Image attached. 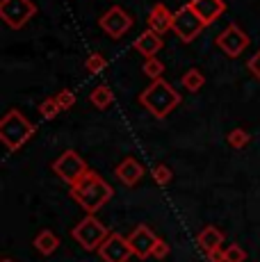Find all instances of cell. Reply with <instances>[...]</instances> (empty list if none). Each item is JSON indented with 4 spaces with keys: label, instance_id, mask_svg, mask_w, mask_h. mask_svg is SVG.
Instances as JSON below:
<instances>
[{
    "label": "cell",
    "instance_id": "16",
    "mask_svg": "<svg viewBox=\"0 0 260 262\" xmlns=\"http://www.w3.org/2000/svg\"><path fill=\"white\" fill-rule=\"evenodd\" d=\"M197 244L206 255L212 253V251H219L224 244V233L217 228V226H206V228L197 235Z\"/></svg>",
    "mask_w": 260,
    "mask_h": 262
},
{
    "label": "cell",
    "instance_id": "22",
    "mask_svg": "<svg viewBox=\"0 0 260 262\" xmlns=\"http://www.w3.org/2000/svg\"><path fill=\"white\" fill-rule=\"evenodd\" d=\"M59 112H62V107H59V103H57V98H55V96H51V98H44L41 103H39V114H41L44 119L53 121Z\"/></svg>",
    "mask_w": 260,
    "mask_h": 262
},
{
    "label": "cell",
    "instance_id": "6",
    "mask_svg": "<svg viewBox=\"0 0 260 262\" xmlns=\"http://www.w3.org/2000/svg\"><path fill=\"white\" fill-rule=\"evenodd\" d=\"M37 14V5L32 0H0V18L7 28L21 30Z\"/></svg>",
    "mask_w": 260,
    "mask_h": 262
},
{
    "label": "cell",
    "instance_id": "28",
    "mask_svg": "<svg viewBox=\"0 0 260 262\" xmlns=\"http://www.w3.org/2000/svg\"><path fill=\"white\" fill-rule=\"evenodd\" d=\"M247 69H249V73H251L253 78H258V80H260V50H258V53L247 62Z\"/></svg>",
    "mask_w": 260,
    "mask_h": 262
},
{
    "label": "cell",
    "instance_id": "27",
    "mask_svg": "<svg viewBox=\"0 0 260 262\" xmlns=\"http://www.w3.org/2000/svg\"><path fill=\"white\" fill-rule=\"evenodd\" d=\"M169 253H171V246H169L164 239H158L156 249H153V258H156V260H164Z\"/></svg>",
    "mask_w": 260,
    "mask_h": 262
},
{
    "label": "cell",
    "instance_id": "23",
    "mask_svg": "<svg viewBox=\"0 0 260 262\" xmlns=\"http://www.w3.org/2000/svg\"><path fill=\"white\" fill-rule=\"evenodd\" d=\"M151 176H153V180H156V185H160V187H167L174 178L171 169H169L167 164H156V167L151 169Z\"/></svg>",
    "mask_w": 260,
    "mask_h": 262
},
{
    "label": "cell",
    "instance_id": "11",
    "mask_svg": "<svg viewBox=\"0 0 260 262\" xmlns=\"http://www.w3.org/2000/svg\"><path fill=\"white\" fill-rule=\"evenodd\" d=\"M158 235L153 233L148 226L139 224L137 228L133 230V233L128 235V242H130V249H133V253L137 255L139 260H146V258H153V249H156L158 244Z\"/></svg>",
    "mask_w": 260,
    "mask_h": 262
},
{
    "label": "cell",
    "instance_id": "20",
    "mask_svg": "<svg viewBox=\"0 0 260 262\" xmlns=\"http://www.w3.org/2000/svg\"><path fill=\"white\" fill-rule=\"evenodd\" d=\"M142 73L146 75L148 80H160L164 75V62L162 59H158V57H146L144 59V64H142Z\"/></svg>",
    "mask_w": 260,
    "mask_h": 262
},
{
    "label": "cell",
    "instance_id": "18",
    "mask_svg": "<svg viewBox=\"0 0 260 262\" xmlns=\"http://www.w3.org/2000/svg\"><path fill=\"white\" fill-rule=\"evenodd\" d=\"M89 103H92L96 110H107L110 105L114 103L112 89H110L107 84H98V87H94L92 94H89Z\"/></svg>",
    "mask_w": 260,
    "mask_h": 262
},
{
    "label": "cell",
    "instance_id": "14",
    "mask_svg": "<svg viewBox=\"0 0 260 262\" xmlns=\"http://www.w3.org/2000/svg\"><path fill=\"white\" fill-rule=\"evenodd\" d=\"M171 25H174V12L167 5L156 3L151 7V12H148V30H153V32L164 37V34L171 30Z\"/></svg>",
    "mask_w": 260,
    "mask_h": 262
},
{
    "label": "cell",
    "instance_id": "13",
    "mask_svg": "<svg viewBox=\"0 0 260 262\" xmlns=\"http://www.w3.org/2000/svg\"><path fill=\"white\" fill-rule=\"evenodd\" d=\"M189 7L194 9V14L201 18L206 28L212 25L226 12V3H224V0H189Z\"/></svg>",
    "mask_w": 260,
    "mask_h": 262
},
{
    "label": "cell",
    "instance_id": "7",
    "mask_svg": "<svg viewBox=\"0 0 260 262\" xmlns=\"http://www.w3.org/2000/svg\"><path fill=\"white\" fill-rule=\"evenodd\" d=\"M206 28L203 25L201 18L194 14V9L187 5H183V7H178L176 12H174V25H171V32L176 34L178 39H181L183 43H192L194 39L201 34V30Z\"/></svg>",
    "mask_w": 260,
    "mask_h": 262
},
{
    "label": "cell",
    "instance_id": "4",
    "mask_svg": "<svg viewBox=\"0 0 260 262\" xmlns=\"http://www.w3.org/2000/svg\"><path fill=\"white\" fill-rule=\"evenodd\" d=\"M107 235H110L107 226H105L96 214H84L71 230V237L76 239L84 251H98L103 242L107 239Z\"/></svg>",
    "mask_w": 260,
    "mask_h": 262
},
{
    "label": "cell",
    "instance_id": "19",
    "mask_svg": "<svg viewBox=\"0 0 260 262\" xmlns=\"http://www.w3.org/2000/svg\"><path fill=\"white\" fill-rule=\"evenodd\" d=\"M183 87L187 89V92H201L203 84H206V75H203L201 69H189V71H185L183 75Z\"/></svg>",
    "mask_w": 260,
    "mask_h": 262
},
{
    "label": "cell",
    "instance_id": "24",
    "mask_svg": "<svg viewBox=\"0 0 260 262\" xmlns=\"http://www.w3.org/2000/svg\"><path fill=\"white\" fill-rule=\"evenodd\" d=\"M105 67H107V59H105L103 53H92L84 59V69H87L89 73H101Z\"/></svg>",
    "mask_w": 260,
    "mask_h": 262
},
{
    "label": "cell",
    "instance_id": "9",
    "mask_svg": "<svg viewBox=\"0 0 260 262\" xmlns=\"http://www.w3.org/2000/svg\"><path fill=\"white\" fill-rule=\"evenodd\" d=\"M133 23H135L133 16H130L123 7H119V5L110 7L107 12L98 18V25H101V30L107 34L110 39H121L123 34L133 28Z\"/></svg>",
    "mask_w": 260,
    "mask_h": 262
},
{
    "label": "cell",
    "instance_id": "5",
    "mask_svg": "<svg viewBox=\"0 0 260 262\" xmlns=\"http://www.w3.org/2000/svg\"><path fill=\"white\" fill-rule=\"evenodd\" d=\"M53 171L59 180H64V183L71 187V185H76L80 178H84L92 169L87 167V162L82 160V155L69 148L53 162Z\"/></svg>",
    "mask_w": 260,
    "mask_h": 262
},
{
    "label": "cell",
    "instance_id": "12",
    "mask_svg": "<svg viewBox=\"0 0 260 262\" xmlns=\"http://www.w3.org/2000/svg\"><path fill=\"white\" fill-rule=\"evenodd\" d=\"M114 176H117V180L121 185L135 187V185L144 178V164L135 158H123L121 162L117 164V169H114Z\"/></svg>",
    "mask_w": 260,
    "mask_h": 262
},
{
    "label": "cell",
    "instance_id": "8",
    "mask_svg": "<svg viewBox=\"0 0 260 262\" xmlns=\"http://www.w3.org/2000/svg\"><path fill=\"white\" fill-rule=\"evenodd\" d=\"M214 43H217V48L222 50L226 57L231 59H237L240 55L244 53V50L249 48V43H251V39H249V34L244 32L240 25L231 23L224 32H219L217 37H214Z\"/></svg>",
    "mask_w": 260,
    "mask_h": 262
},
{
    "label": "cell",
    "instance_id": "10",
    "mask_svg": "<svg viewBox=\"0 0 260 262\" xmlns=\"http://www.w3.org/2000/svg\"><path fill=\"white\" fill-rule=\"evenodd\" d=\"M98 255H101L103 262H128L135 253L130 249L128 237H123L121 233H110L107 239L98 249Z\"/></svg>",
    "mask_w": 260,
    "mask_h": 262
},
{
    "label": "cell",
    "instance_id": "26",
    "mask_svg": "<svg viewBox=\"0 0 260 262\" xmlns=\"http://www.w3.org/2000/svg\"><path fill=\"white\" fill-rule=\"evenodd\" d=\"M55 98H57L62 112H67V110H71L73 105H76V94H73L71 89H59V92L55 94Z\"/></svg>",
    "mask_w": 260,
    "mask_h": 262
},
{
    "label": "cell",
    "instance_id": "15",
    "mask_svg": "<svg viewBox=\"0 0 260 262\" xmlns=\"http://www.w3.org/2000/svg\"><path fill=\"white\" fill-rule=\"evenodd\" d=\"M133 46L139 55H144V57H156L160 53V48L164 46V41H162V34L153 32V30H144V32L133 41Z\"/></svg>",
    "mask_w": 260,
    "mask_h": 262
},
{
    "label": "cell",
    "instance_id": "1",
    "mask_svg": "<svg viewBox=\"0 0 260 262\" xmlns=\"http://www.w3.org/2000/svg\"><path fill=\"white\" fill-rule=\"evenodd\" d=\"M69 196H71L87 214H96L105 203L112 201L114 189L110 187V183H105L96 171H89L84 178H80L76 185L69 187Z\"/></svg>",
    "mask_w": 260,
    "mask_h": 262
},
{
    "label": "cell",
    "instance_id": "21",
    "mask_svg": "<svg viewBox=\"0 0 260 262\" xmlns=\"http://www.w3.org/2000/svg\"><path fill=\"white\" fill-rule=\"evenodd\" d=\"M226 142H228V146H231V148H235V150H242L244 146L251 142V135H249L244 128H235V130H231V133H228Z\"/></svg>",
    "mask_w": 260,
    "mask_h": 262
},
{
    "label": "cell",
    "instance_id": "2",
    "mask_svg": "<svg viewBox=\"0 0 260 262\" xmlns=\"http://www.w3.org/2000/svg\"><path fill=\"white\" fill-rule=\"evenodd\" d=\"M137 103L148 110L156 119H164L181 105V94L167 82V80H153L142 94L137 96Z\"/></svg>",
    "mask_w": 260,
    "mask_h": 262
},
{
    "label": "cell",
    "instance_id": "25",
    "mask_svg": "<svg viewBox=\"0 0 260 262\" xmlns=\"http://www.w3.org/2000/svg\"><path fill=\"white\" fill-rule=\"evenodd\" d=\"M224 262H247V251L237 244H231L224 249Z\"/></svg>",
    "mask_w": 260,
    "mask_h": 262
},
{
    "label": "cell",
    "instance_id": "17",
    "mask_svg": "<svg viewBox=\"0 0 260 262\" xmlns=\"http://www.w3.org/2000/svg\"><path fill=\"white\" fill-rule=\"evenodd\" d=\"M32 244L41 255H53L55 251L59 249V237L53 233V230H41V233L34 237Z\"/></svg>",
    "mask_w": 260,
    "mask_h": 262
},
{
    "label": "cell",
    "instance_id": "3",
    "mask_svg": "<svg viewBox=\"0 0 260 262\" xmlns=\"http://www.w3.org/2000/svg\"><path fill=\"white\" fill-rule=\"evenodd\" d=\"M34 135V125L23 112L18 110H7L0 119V142L5 144V148L9 153H16L18 148H23Z\"/></svg>",
    "mask_w": 260,
    "mask_h": 262
},
{
    "label": "cell",
    "instance_id": "29",
    "mask_svg": "<svg viewBox=\"0 0 260 262\" xmlns=\"http://www.w3.org/2000/svg\"><path fill=\"white\" fill-rule=\"evenodd\" d=\"M3 262H14V260H12V258H5V260H3Z\"/></svg>",
    "mask_w": 260,
    "mask_h": 262
}]
</instances>
